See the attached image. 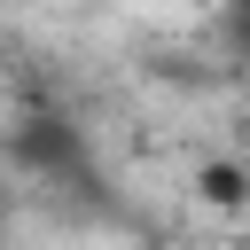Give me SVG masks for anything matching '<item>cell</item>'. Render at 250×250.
Here are the masks:
<instances>
[{"instance_id": "7a4b0ae2", "label": "cell", "mask_w": 250, "mask_h": 250, "mask_svg": "<svg viewBox=\"0 0 250 250\" xmlns=\"http://www.w3.org/2000/svg\"><path fill=\"white\" fill-rule=\"evenodd\" d=\"M148 8H180V0H148Z\"/></svg>"}, {"instance_id": "3957f363", "label": "cell", "mask_w": 250, "mask_h": 250, "mask_svg": "<svg viewBox=\"0 0 250 250\" xmlns=\"http://www.w3.org/2000/svg\"><path fill=\"white\" fill-rule=\"evenodd\" d=\"M0 250H8V242H0Z\"/></svg>"}, {"instance_id": "6da1fadb", "label": "cell", "mask_w": 250, "mask_h": 250, "mask_svg": "<svg viewBox=\"0 0 250 250\" xmlns=\"http://www.w3.org/2000/svg\"><path fill=\"white\" fill-rule=\"evenodd\" d=\"M203 180H211V203H242V172H227V164H211Z\"/></svg>"}]
</instances>
